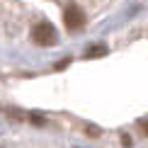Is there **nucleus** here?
<instances>
[{"label":"nucleus","mask_w":148,"mask_h":148,"mask_svg":"<svg viewBox=\"0 0 148 148\" xmlns=\"http://www.w3.org/2000/svg\"><path fill=\"white\" fill-rule=\"evenodd\" d=\"M32 39H34L39 46H51V44H56V29H53V24H49V22H36L34 27H32Z\"/></svg>","instance_id":"f257e3e1"},{"label":"nucleus","mask_w":148,"mask_h":148,"mask_svg":"<svg viewBox=\"0 0 148 148\" xmlns=\"http://www.w3.org/2000/svg\"><path fill=\"white\" fill-rule=\"evenodd\" d=\"M85 12H83V8H78V5H68L66 8V12H63V22H66V27L68 29H80L85 24Z\"/></svg>","instance_id":"f03ea898"},{"label":"nucleus","mask_w":148,"mask_h":148,"mask_svg":"<svg viewBox=\"0 0 148 148\" xmlns=\"http://www.w3.org/2000/svg\"><path fill=\"white\" fill-rule=\"evenodd\" d=\"M100 56H107V46L104 44H95L85 51V58H100Z\"/></svg>","instance_id":"7ed1b4c3"},{"label":"nucleus","mask_w":148,"mask_h":148,"mask_svg":"<svg viewBox=\"0 0 148 148\" xmlns=\"http://www.w3.org/2000/svg\"><path fill=\"white\" fill-rule=\"evenodd\" d=\"M85 131H88V134H92V136H97V134H100V129H97V126H92V124H88V129H85Z\"/></svg>","instance_id":"20e7f679"},{"label":"nucleus","mask_w":148,"mask_h":148,"mask_svg":"<svg viewBox=\"0 0 148 148\" xmlns=\"http://www.w3.org/2000/svg\"><path fill=\"white\" fill-rule=\"evenodd\" d=\"M71 63V58H63V61H58V63H56V68L61 71V68H66V66H68Z\"/></svg>","instance_id":"39448f33"}]
</instances>
